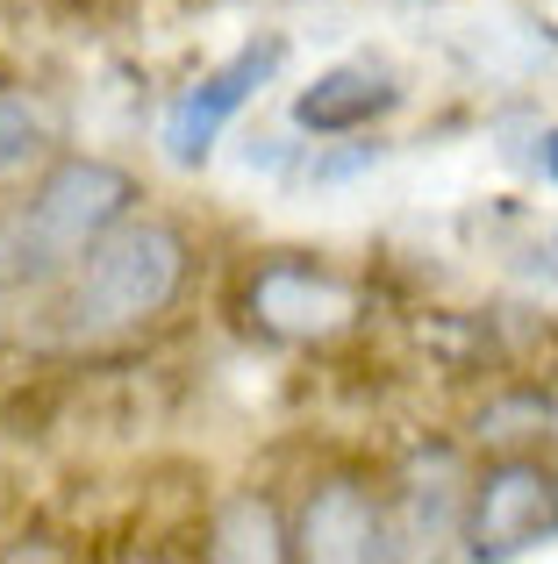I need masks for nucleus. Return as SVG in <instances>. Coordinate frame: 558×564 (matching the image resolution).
I'll use <instances>...</instances> for the list:
<instances>
[{"instance_id":"nucleus-11","label":"nucleus","mask_w":558,"mask_h":564,"mask_svg":"<svg viewBox=\"0 0 558 564\" xmlns=\"http://www.w3.org/2000/svg\"><path fill=\"white\" fill-rule=\"evenodd\" d=\"M537 172H545V180L558 186V122H551V129H537Z\"/></svg>"},{"instance_id":"nucleus-12","label":"nucleus","mask_w":558,"mask_h":564,"mask_svg":"<svg viewBox=\"0 0 558 564\" xmlns=\"http://www.w3.org/2000/svg\"><path fill=\"white\" fill-rule=\"evenodd\" d=\"M551 264H558V229H551Z\"/></svg>"},{"instance_id":"nucleus-8","label":"nucleus","mask_w":558,"mask_h":564,"mask_svg":"<svg viewBox=\"0 0 558 564\" xmlns=\"http://www.w3.org/2000/svg\"><path fill=\"white\" fill-rule=\"evenodd\" d=\"M551 422H558V400L530 386V393L487 400V408H480V422H473V436L487 443L494 457H508V451H530V443H545V436H551Z\"/></svg>"},{"instance_id":"nucleus-5","label":"nucleus","mask_w":558,"mask_h":564,"mask_svg":"<svg viewBox=\"0 0 558 564\" xmlns=\"http://www.w3.org/2000/svg\"><path fill=\"white\" fill-rule=\"evenodd\" d=\"M401 79L387 65H330L293 94V129L315 143H344V137H373L394 108H401Z\"/></svg>"},{"instance_id":"nucleus-1","label":"nucleus","mask_w":558,"mask_h":564,"mask_svg":"<svg viewBox=\"0 0 558 564\" xmlns=\"http://www.w3.org/2000/svg\"><path fill=\"white\" fill-rule=\"evenodd\" d=\"M186 286V236L172 221H137L108 229L94 250H79L57 286V329L65 336H122L158 322Z\"/></svg>"},{"instance_id":"nucleus-4","label":"nucleus","mask_w":558,"mask_h":564,"mask_svg":"<svg viewBox=\"0 0 558 564\" xmlns=\"http://www.w3.org/2000/svg\"><path fill=\"white\" fill-rule=\"evenodd\" d=\"M279 65H287V36H279V29H266V36H251L244 51H229L215 72H201V79L165 108V122H158V143H165L172 165H180V172L208 165L215 143H223V129L279 79Z\"/></svg>"},{"instance_id":"nucleus-3","label":"nucleus","mask_w":558,"mask_h":564,"mask_svg":"<svg viewBox=\"0 0 558 564\" xmlns=\"http://www.w3.org/2000/svg\"><path fill=\"white\" fill-rule=\"evenodd\" d=\"M551 536H558V465L508 451L465 486V508H459L465 557H523Z\"/></svg>"},{"instance_id":"nucleus-2","label":"nucleus","mask_w":558,"mask_h":564,"mask_svg":"<svg viewBox=\"0 0 558 564\" xmlns=\"http://www.w3.org/2000/svg\"><path fill=\"white\" fill-rule=\"evenodd\" d=\"M129 207H137V180L122 165H108V158H57V165H43L29 200L0 229L8 279L72 272L79 250H94L108 229H122Z\"/></svg>"},{"instance_id":"nucleus-7","label":"nucleus","mask_w":558,"mask_h":564,"mask_svg":"<svg viewBox=\"0 0 558 564\" xmlns=\"http://www.w3.org/2000/svg\"><path fill=\"white\" fill-rule=\"evenodd\" d=\"M387 551V522L379 500L351 479H330L308 494L301 522H293V557H322V564H351V557H379Z\"/></svg>"},{"instance_id":"nucleus-9","label":"nucleus","mask_w":558,"mask_h":564,"mask_svg":"<svg viewBox=\"0 0 558 564\" xmlns=\"http://www.w3.org/2000/svg\"><path fill=\"white\" fill-rule=\"evenodd\" d=\"M215 557H293V529H279L272 508H258V500H237V508L215 522Z\"/></svg>"},{"instance_id":"nucleus-10","label":"nucleus","mask_w":558,"mask_h":564,"mask_svg":"<svg viewBox=\"0 0 558 564\" xmlns=\"http://www.w3.org/2000/svg\"><path fill=\"white\" fill-rule=\"evenodd\" d=\"M43 143H51V129H43V115L29 108L22 94H8L0 86V172H22L43 158Z\"/></svg>"},{"instance_id":"nucleus-6","label":"nucleus","mask_w":558,"mask_h":564,"mask_svg":"<svg viewBox=\"0 0 558 564\" xmlns=\"http://www.w3.org/2000/svg\"><path fill=\"white\" fill-rule=\"evenodd\" d=\"M251 322L266 336H330L351 322V286L315 258H272L251 279Z\"/></svg>"}]
</instances>
